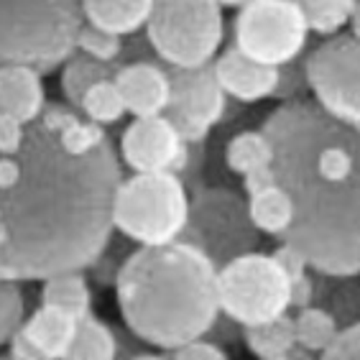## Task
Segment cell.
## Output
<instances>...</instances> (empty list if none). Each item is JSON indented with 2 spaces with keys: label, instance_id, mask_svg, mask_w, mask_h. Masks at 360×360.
Here are the masks:
<instances>
[{
  "label": "cell",
  "instance_id": "6da1fadb",
  "mask_svg": "<svg viewBox=\"0 0 360 360\" xmlns=\"http://www.w3.org/2000/svg\"><path fill=\"white\" fill-rule=\"evenodd\" d=\"M120 181L110 139L72 156L41 120L28 125L21 151L0 156V269L8 281L95 266L112 240Z\"/></svg>",
  "mask_w": 360,
  "mask_h": 360
},
{
  "label": "cell",
  "instance_id": "7a4b0ae2",
  "mask_svg": "<svg viewBox=\"0 0 360 360\" xmlns=\"http://www.w3.org/2000/svg\"><path fill=\"white\" fill-rule=\"evenodd\" d=\"M261 131L274 143V172L294 202L281 243L327 278L360 274V131L309 97L281 103Z\"/></svg>",
  "mask_w": 360,
  "mask_h": 360
},
{
  "label": "cell",
  "instance_id": "3957f363",
  "mask_svg": "<svg viewBox=\"0 0 360 360\" xmlns=\"http://www.w3.org/2000/svg\"><path fill=\"white\" fill-rule=\"evenodd\" d=\"M215 261L194 243L136 248L115 276V299L133 338L161 350L202 340L220 322Z\"/></svg>",
  "mask_w": 360,
  "mask_h": 360
},
{
  "label": "cell",
  "instance_id": "277c9868",
  "mask_svg": "<svg viewBox=\"0 0 360 360\" xmlns=\"http://www.w3.org/2000/svg\"><path fill=\"white\" fill-rule=\"evenodd\" d=\"M82 26L72 0H0V67L51 72L77 51Z\"/></svg>",
  "mask_w": 360,
  "mask_h": 360
},
{
  "label": "cell",
  "instance_id": "5b68a950",
  "mask_svg": "<svg viewBox=\"0 0 360 360\" xmlns=\"http://www.w3.org/2000/svg\"><path fill=\"white\" fill-rule=\"evenodd\" d=\"M189 210L192 200L179 174H133L120 181L112 220L120 236L139 248H156L184 236Z\"/></svg>",
  "mask_w": 360,
  "mask_h": 360
},
{
  "label": "cell",
  "instance_id": "8992f818",
  "mask_svg": "<svg viewBox=\"0 0 360 360\" xmlns=\"http://www.w3.org/2000/svg\"><path fill=\"white\" fill-rule=\"evenodd\" d=\"M143 31L161 64L207 67L225 41L222 6L217 0H156Z\"/></svg>",
  "mask_w": 360,
  "mask_h": 360
},
{
  "label": "cell",
  "instance_id": "52a82bcc",
  "mask_svg": "<svg viewBox=\"0 0 360 360\" xmlns=\"http://www.w3.org/2000/svg\"><path fill=\"white\" fill-rule=\"evenodd\" d=\"M222 314L238 327H258L289 314L291 281L271 253L250 250L217 271Z\"/></svg>",
  "mask_w": 360,
  "mask_h": 360
},
{
  "label": "cell",
  "instance_id": "ba28073f",
  "mask_svg": "<svg viewBox=\"0 0 360 360\" xmlns=\"http://www.w3.org/2000/svg\"><path fill=\"white\" fill-rule=\"evenodd\" d=\"M309 34V23L294 0H253L233 21V46L276 70L304 56Z\"/></svg>",
  "mask_w": 360,
  "mask_h": 360
},
{
  "label": "cell",
  "instance_id": "9c48e42d",
  "mask_svg": "<svg viewBox=\"0 0 360 360\" xmlns=\"http://www.w3.org/2000/svg\"><path fill=\"white\" fill-rule=\"evenodd\" d=\"M312 100L338 123L360 131V41L350 34L330 36L304 54Z\"/></svg>",
  "mask_w": 360,
  "mask_h": 360
},
{
  "label": "cell",
  "instance_id": "30bf717a",
  "mask_svg": "<svg viewBox=\"0 0 360 360\" xmlns=\"http://www.w3.org/2000/svg\"><path fill=\"white\" fill-rule=\"evenodd\" d=\"M187 233H192V238L184 240L200 245L217 269L243 253H250L258 236L248 217V202H243L233 189H200L194 194L184 236Z\"/></svg>",
  "mask_w": 360,
  "mask_h": 360
},
{
  "label": "cell",
  "instance_id": "8fae6325",
  "mask_svg": "<svg viewBox=\"0 0 360 360\" xmlns=\"http://www.w3.org/2000/svg\"><path fill=\"white\" fill-rule=\"evenodd\" d=\"M167 70L172 79V103L164 115L172 120L187 146L205 143L210 131L228 112V95L217 82L215 67L207 64L197 70Z\"/></svg>",
  "mask_w": 360,
  "mask_h": 360
},
{
  "label": "cell",
  "instance_id": "7c38bea8",
  "mask_svg": "<svg viewBox=\"0 0 360 360\" xmlns=\"http://www.w3.org/2000/svg\"><path fill=\"white\" fill-rule=\"evenodd\" d=\"M120 156L133 174H181L189 167L192 146L184 143L167 115L133 118L120 136Z\"/></svg>",
  "mask_w": 360,
  "mask_h": 360
},
{
  "label": "cell",
  "instance_id": "4fadbf2b",
  "mask_svg": "<svg viewBox=\"0 0 360 360\" xmlns=\"http://www.w3.org/2000/svg\"><path fill=\"white\" fill-rule=\"evenodd\" d=\"M115 84L133 118L164 115L172 103V79L167 64L161 62L123 64L115 75Z\"/></svg>",
  "mask_w": 360,
  "mask_h": 360
},
{
  "label": "cell",
  "instance_id": "5bb4252c",
  "mask_svg": "<svg viewBox=\"0 0 360 360\" xmlns=\"http://www.w3.org/2000/svg\"><path fill=\"white\" fill-rule=\"evenodd\" d=\"M215 75L220 87L230 100L238 103H261L274 97L278 87V70L276 67H266L243 54L240 49L230 44L225 51H220L215 62Z\"/></svg>",
  "mask_w": 360,
  "mask_h": 360
},
{
  "label": "cell",
  "instance_id": "9a60e30c",
  "mask_svg": "<svg viewBox=\"0 0 360 360\" xmlns=\"http://www.w3.org/2000/svg\"><path fill=\"white\" fill-rule=\"evenodd\" d=\"M44 108H46V92H44L41 72L21 64L0 67V112L31 125L41 118Z\"/></svg>",
  "mask_w": 360,
  "mask_h": 360
},
{
  "label": "cell",
  "instance_id": "2e32d148",
  "mask_svg": "<svg viewBox=\"0 0 360 360\" xmlns=\"http://www.w3.org/2000/svg\"><path fill=\"white\" fill-rule=\"evenodd\" d=\"M39 120L46 125L49 131H54L59 136L62 148L67 153H72V156H87V153H92L95 148H100L105 141L110 139L105 133L103 125L84 118L82 112L75 110L72 105L46 103Z\"/></svg>",
  "mask_w": 360,
  "mask_h": 360
},
{
  "label": "cell",
  "instance_id": "e0dca14e",
  "mask_svg": "<svg viewBox=\"0 0 360 360\" xmlns=\"http://www.w3.org/2000/svg\"><path fill=\"white\" fill-rule=\"evenodd\" d=\"M153 3L156 0H90L82 6L84 23L128 39L146 28Z\"/></svg>",
  "mask_w": 360,
  "mask_h": 360
},
{
  "label": "cell",
  "instance_id": "ac0fdd59",
  "mask_svg": "<svg viewBox=\"0 0 360 360\" xmlns=\"http://www.w3.org/2000/svg\"><path fill=\"white\" fill-rule=\"evenodd\" d=\"M77 327H79L77 317L41 304L31 317H26L23 330L36 345L41 347V353L49 360H64V355L70 353L72 342H75Z\"/></svg>",
  "mask_w": 360,
  "mask_h": 360
},
{
  "label": "cell",
  "instance_id": "d6986e66",
  "mask_svg": "<svg viewBox=\"0 0 360 360\" xmlns=\"http://www.w3.org/2000/svg\"><path fill=\"white\" fill-rule=\"evenodd\" d=\"M120 67H123V64L97 62V59L82 54V51H75L62 67V92H64V97H67V105H72L75 110H79L87 90L95 87L97 82H103V79H115Z\"/></svg>",
  "mask_w": 360,
  "mask_h": 360
},
{
  "label": "cell",
  "instance_id": "ffe728a7",
  "mask_svg": "<svg viewBox=\"0 0 360 360\" xmlns=\"http://www.w3.org/2000/svg\"><path fill=\"white\" fill-rule=\"evenodd\" d=\"M41 304L54 307L77 319L92 314V291L82 271H67L46 278L41 286Z\"/></svg>",
  "mask_w": 360,
  "mask_h": 360
},
{
  "label": "cell",
  "instance_id": "44dd1931",
  "mask_svg": "<svg viewBox=\"0 0 360 360\" xmlns=\"http://www.w3.org/2000/svg\"><path fill=\"white\" fill-rule=\"evenodd\" d=\"M248 217L264 236L284 238L294 222V202L281 184L248 197Z\"/></svg>",
  "mask_w": 360,
  "mask_h": 360
},
{
  "label": "cell",
  "instance_id": "7402d4cb",
  "mask_svg": "<svg viewBox=\"0 0 360 360\" xmlns=\"http://www.w3.org/2000/svg\"><path fill=\"white\" fill-rule=\"evenodd\" d=\"M225 164L238 176H245L258 169H269L274 167V143L261 128L240 131L225 146Z\"/></svg>",
  "mask_w": 360,
  "mask_h": 360
},
{
  "label": "cell",
  "instance_id": "603a6c76",
  "mask_svg": "<svg viewBox=\"0 0 360 360\" xmlns=\"http://www.w3.org/2000/svg\"><path fill=\"white\" fill-rule=\"evenodd\" d=\"M294 333H297V347L314 355H325L340 338L342 327L333 312L312 304L294 314Z\"/></svg>",
  "mask_w": 360,
  "mask_h": 360
},
{
  "label": "cell",
  "instance_id": "cb8c5ba5",
  "mask_svg": "<svg viewBox=\"0 0 360 360\" xmlns=\"http://www.w3.org/2000/svg\"><path fill=\"white\" fill-rule=\"evenodd\" d=\"M243 342L253 358H276V355H289L297 347V333H294V317L284 314L278 319H271L266 325L245 327L243 330Z\"/></svg>",
  "mask_w": 360,
  "mask_h": 360
},
{
  "label": "cell",
  "instance_id": "d4e9b609",
  "mask_svg": "<svg viewBox=\"0 0 360 360\" xmlns=\"http://www.w3.org/2000/svg\"><path fill=\"white\" fill-rule=\"evenodd\" d=\"M118 335L95 314L79 319L75 342L64 360H118Z\"/></svg>",
  "mask_w": 360,
  "mask_h": 360
},
{
  "label": "cell",
  "instance_id": "484cf974",
  "mask_svg": "<svg viewBox=\"0 0 360 360\" xmlns=\"http://www.w3.org/2000/svg\"><path fill=\"white\" fill-rule=\"evenodd\" d=\"M304 13L309 31L322 39L338 36L342 26L350 23L353 8L358 0H294Z\"/></svg>",
  "mask_w": 360,
  "mask_h": 360
},
{
  "label": "cell",
  "instance_id": "4316f807",
  "mask_svg": "<svg viewBox=\"0 0 360 360\" xmlns=\"http://www.w3.org/2000/svg\"><path fill=\"white\" fill-rule=\"evenodd\" d=\"M79 110H82L84 118H90L92 123L105 128V125H112V123H118V120H123L128 108H125L123 95H120L115 79H103V82H97L95 87L87 90Z\"/></svg>",
  "mask_w": 360,
  "mask_h": 360
},
{
  "label": "cell",
  "instance_id": "83f0119b",
  "mask_svg": "<svg viewBox=\"0 0 360 360\" xmlns=\"http://www.w3.org/2000/svg\"><path fill=\"white\" fill-rule=\"evenodd\" d=\"M123 44L125 39L108 34V31L90 26V23H84L79 36H77V51L108 64H123Z\"/></svg>",
  "mask_w": 360,
  "mask_h": 360
},
{
  "label": "cell",
  "instance_id": "f1b7e54d",
  "mask_svg": "<svg viewBox=\"0 0 360 360\" xmlns=\"http://www.w3.org/2000/svg\"><path fill=\"white\" fill-rule=\"evenodd\" d=\"M26 325V302L18 281H0V345Z\"/></svg>",
  "mask_w": 360,
  "mask_h": 360
},
{
  "label": "cell",
  "instance_id": "f546056e",
  "mask_svg": "<svg viewBox=\"0 0 360 360\" xmlns=\"http://www.w3.org/2000/svg\"><path fill=\"white\" fill-rule=\"evenodd\" d=\"M304 90H309V84H307L304 56H302V59H297V62H291L278 70V87H276V92H274V97L289 103V100L304 97L302 95Z\"/></svg>",
  "mask_w": 360,
  "mask_h": 360
},
{
  "label": "cell",
  "instance_id": "4dcf8cb0",
  "mask_svg": "<svg viewBox=\"0 0 360 360\" xmlns=\"http://www.w3.org/2000/svg\"><path fill=\"white\" fill-rule=\"evenodd\" d=\"M319 360H360V319L353 325L342 327L340 338Z\"/></svg>",
  "mask_w": 360,
  "mask_h": 360
},
{
  "label": "cell",
  "instance_id": "1f68e13d",
  "mask_svg": "<svg viewBox=\"0 0 360 360\" xmlns=\"http://www.w3.org/2000/svg\"><path fill=\"white\" fill-rule=\"evenodd\" d=\"M28 125L13 115L0 112V156H15L23 148Z\"/></svg>",
  "mask_w": 360,
  "mask_h": 360
},
{
  "label": "cell",
  "instance_id": "d6a6232c",
  "mask_svg": "<svg viewBox=\"0 0 360 360\" xmlns=\"http://www.w3.org/2000/svg\"><path fill=\"white\" fill-rule=\"evenodd\" d=\"M271 256L276 258V264L281 266V269H284V274L289 276L291 286L299 284V281H304V278L309 276V264L304 261V256H302V253H299L297 248L286 245V243L276 245V250H274Z\"/></svg>",
  "mask_w": 360,
  "mask_h": 360
},
{
  "label": "cell",
  "instance_id": "836d02e7",
  "mask_svg": "<svg viewBox=\"0 0 360 360\" xmlns=\"http://www.w3.org/2000/svg\"><path fill=\"white\" fill-rule=\"evenodd\" d=\"M172 360H230L217 342H207V340H194L189 345L176 347L172 353Z\"/></svg>",
  "mask_w": 360,
  "mask_h": 360
},
{
  "label": "cell",
  "instance_id": "e575fe53",
  "mask_svg": "<svg viewBox=\"0 0 360 360\" xmlns=\"http://www.w3.org/2000/svg\"><path fill=\"white\" fill-rule=\"evenodd\" d=\"M8 347H11V353H8V355H11L13 360H49L46 355L41 353V347H39L34 340L28 338L23 327L13 335V338H11Z\"/></svg>",
  "mask_w": 360,
  "mask_h": 360
},
{
  "label": "cell",
  "instance_id": "d590c367",
  "mask_svg": "<svg viewBox=\"0 0 360 360\" xmlns=\"http://www.w3.org/2000/svg\"><path fill=\"white\" fill-rule=\"evenodd\" d=\"M276 184H278V179H276L274 167L258 169V172H250L243 176V189H245L248 197H253V194H258V192H266V189L276 187Z\"/></svg>",
  "mask_w": 360,
  "mask_h": 360
},
{
  "label": "cell",
  "instance_id": "8d00e7d4",
  "mask_svg": "<svg viewBox=\"0 0 360 360\" xmlns=\"http://www.w3.org/2000/svg\"><path fill=\"white\" fill-rule=\"evenodd\" d=\"M347 26H350V36H355L360 41V0L355 3L353 15H350V23H347Z\"/></svg>",
  "mask_w": 360,
  "mask_h": 360
},
{
  "label": "cell",
  "instance_id": "74e56055",
  "mask_svg": "<svg viewBox=\"0 0 360 360\" xmlns=\"http://www.w3.org/2000/svg\"><path fill=\"white\" fill-rule=\"evenodd\" d=\"M289 355H291V360H319V355L309 353V350H302V347H294Z\"/></svg>",
  "mask_w": 360,
  "mask_h": 360
},
{
  "label": "cell",
  "instance_id": "f35d334b",
  "mask_svg": "<svg viewBox=\"0 0 360 360\" xmlns=\"http://www.w3.org/2000/svg\"><path fill=\"white\" fill-rule=\"evenodd\" d=\"M128 360H172V355H159V353H136Z\"/></svg>",
  "mask_w": 360,
  "mask_h": 360
},
{
  "label": "cell",
  "instance_id": "ab89813d",
  "mask_svg": "<svg viewBox=\"0 0 360 360\" xmlns=\"http://www.w3.org/2000/svg\"><path fill=\"white\" fill-rule=\"evenodd\" d=\"M222 8H238L240 11L243 6H248V3H253V0H217Z\"/></svg>",
  "mask_w": 360,
  "mask_h": 360
},
{
  "label": "cell",
  "instance_id": "60d3db41",
  "mask_svg": "<svg viewBox=\"0 0 360 360\" xmlns=\"http://www.w3.org/2000/svg\"><path fill=\"white\" fill-rule=\"evenodd\" d=\"M264 360H291V355H276V358H264Z\"/></svg>",
  "mask_w": 360,
  "mask_h": 360
},
{
  "label": "cell",
  "instance_id": "b9f144b4",
  "mask_svg": "<svg viewBox=\"0 0 360 360\" xmlns=\"http://www.w3.org/2000/svg\"><path fill=\"white\" fill-rule=\"evenodd\" d=\"M75 6H84V3H90V0H72Z\"/></svg>",
  "mask_w": 360,
  "mask_h": 360
},
{
  "label": "cell",
  "instance_id": "7bdbcfd3",
  "mask_svg": "<svg viewBox=\"0 0 360 360\" xmlns=\"http://www.w3.org/2000/svg\"><path fill=\"white\" fill-rule=\"evenodd\" d=\"M0 360H13V358H11V355H3V358H0Z\"/></svg>",
  "mask_w": 360,
  "mask_h": 360
},
{
  "label": "cell",
  "instance_id": "ee69618b",
  "mask_svg": "<svg viewBox=\"0 0 360 360\" xmlns=\"http://www.w3.org/2000/svg\"><path fill=\"white\" fill-rule=\"evenodd\" d=\"M358 276H360V274H358Z\"/></svg>",
  "mask_w": 360,
  "mask_h": 360
}]
</instances>
